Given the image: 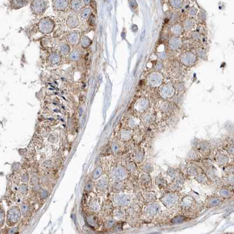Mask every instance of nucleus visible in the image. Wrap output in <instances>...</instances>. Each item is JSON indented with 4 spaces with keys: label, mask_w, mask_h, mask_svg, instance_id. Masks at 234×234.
I'll return each instance as SVG.
<instances>
[{
    "label": "nucleus",
    "mask_w": 234,
    "mask_h": 234,
    "mask_svg": "<svg viewBox=\"0 0 234 234\" xmlns=\"http://www.w3.org/2000/svg\"><path fill=\"white\" fill-rule=\"evenodd\" d=\"M221 202V199L216 196H210L208 197L206 200V206L207 208H214L217 206H218Z\"/></svg>",
    "instance_id": "obj_8"
},
{
    "label": "nucleus",
    "mask_w": 234,
    "mask_h": 234,
    "mask_svg": "<svg viewBox=\"0 0 234 234\" xmlns=\"http://www.w3.org/2000/svg\"><path fill=\"white\" fill-rule=\"evenodd\" d=\"M144 198L145 199V201L146 202V203L154 202L157 200L156 195L154 193V192H151V191L146 192L144 195Z\"/></svg>",
    "instance_id": "obj_17"
},
{
    "label": "nucleus",
    "mask_w": 234,
    "mask_h": 234,
    "mask_svg": "<svg viewBox=\"0 0 234 234\" xmlns=\"http://www.w3.org/2000/svg\"><path fill=\"white\" fill-rule=\"evenodd\" d=\"M140 180L141 184L145 187L149 186L151 184L152 180L150 174H147L144 173L143 174L141 175Z\"/></svg>",
    "instance_id": "obj_14"
},
{
    "label": "nucleus",
    "mask_w": 234,
    "mask_h": 234,
    "mask_svg": "<svg viewBox=\"0 0 234 234\" xmlns=\"http://www.w3.org/2000/svg\"><path fill=\"white\" fill-rule=\"evenodd\" d=\"M82 112H83V110H82V109L81 108V109H80V114H79L80 116L82 115Z\"/></svg>",
    "instance_id": "obj_26"
},
{
    "label": "nucleus",
    "mask_w": 234,
    "mask_h": 234,
    "mask_svg": "<svg viewBox=\"0 0 234 234\" xmlns=\"http://www.w3.org/2000/svg\"><path fill=\"white\" fill-rule=\"evenodd\" d=\"M112 149H113V151L114 152H117V151H118L119 150V146L118 144H114V145L113 146Z\"/></svg>",
    "instance_id": "obj_25"
},
{
    "label": "nucleus",
    "mask_w": 234,
    "mask_h": 234,
    "mask_svg": "<svg viewBox=\"0 0 234 234\" xmlns=\"http://www.w3.org/2000/svg\"><path fill=\"white\" fill-rule=\"evenodd\" d=\"M8 220L12 223H15L19 220V214L16 211L12 210L8 213Z\"/></svg>",
    "instance_id": "obj_18"
},
{
    "label": "nucleus",
    "mask_w": 234,
    "mask_h": 234,
    "mask_svg": "<svg viewBox=\"0 0 234 234\" xmlns=\"http://www.w3.org/2000/svg\"><path fill=\"white\" fill-rule=\"evenodd\" d=\"M131 197L129 195L120 194L115 198L114 201L117 207H124L129 206L131 203Z\"/></svg>",
    "instance_id": "obj_7"
},
{
    "label": "nucleus",
    "mask_w": 234,
    "mask_h": 234,
    "mask_svg": "<svg viewBox=\"0 0 234 234\" xmlns=\"http://www.w3.org/2000/svg\"><path fill=\"white\" fill-rule=\"evenodd\" d=\"M212 144L207 141H199L195 145V150L200 156H208L211 152Z\"/></svg>",
    "instance_id": "obj_3"
},
{
    "label": "nucleus",
    "mask_w": 234,
    "mask_h": 234,
    "mask_svg": "<svg viewBox=\"0 0 234 234\" xmlns=\"http://www.w3.org/2000/svg\"><path fill=\"white\" fill-rule=\"evenodd\" d=\"M184 186V180L181 176L179 177V178L173 180V181L171 182L170 184H168L167 185V189L169 191H173V192H180L183 187Z\"/></svg>",
    "instance_id": "obj_6"
},
{
    "label": "nucleus",
    "mask_w": 234,
    "mask_h": 234,
    "mask_svg": "<svg viewBox=\"0 0 234 234\" xmlns=\"http://www.w3.org/2000/svg\"><path fill=\"white\" fill-rule=\"evenodd\" d=\"M187 220V218L184 216H177L171 220V222L173 224H180L185 222Z\"/></svg>",
    "instance_id": "obj_19"
},
{
    "label": "nucleus",
    "mask_w": 234,
    "mask_h": 234,
    "mask_svg": "<svg viewBox=\"0 0 234 234\" xmlns=\"http://www.w3.org/2000/svg\"><path fill=\"white\" fill-rule=\"evenodd\" d=\"M194 178L198 183L201 184H207L210 180V179L208 177L206 173L202 171H201Z\"/></svg>",
    "instance_id": "obj_11"
},
{
    "label": "nucleus",
    "mask_w": 234,
    "mask_h": 234,
    "mask_svg": "<svg viewBox=\"0 0 234 234\" xmlns=\"http://www.w3.org/2000/svg\"><path fill=\"white\" fill-rule=\"evenodd\" d=\"M180 205L183 211L190 212L195 207L196 201L193 197L187 196L181 199Z\"/></svg>",
    "instance_id": "obj_4"
},
{
    "label": "nucleus",
    "mask_w": 234,
    "mask_h": 234,
    "mask_svg": "<svg viewBox=\"0 0 234 234\" xmlns=\"http://www.w3.org/2000/svg\"><path fill=\"white\" fill-rule=\"evenodd\" d=\"M161 211L159 203L154 201L147 203L143 210V215L146 220H151L157 216Z\"/></svg>",
    "instance_id": "obj_1"
},
{
    "label": "nucleus",
    "mask_w": 234,
    "mask_h": 234,
    "mask_svg": "<svg viewBox=\"0 0 234 234\" xmlns=\"http://www.w3.org/2000/svg\"><path fill=\"white\" fill-rule=\"evenodd\" d=\"M215 160L216 163L219 165H224L227 163L228 159L225 154L218 151L215 156Z\"/></svg>",
    "instance_id": "obj_12"
},
{
    "label": "nucleus",
    "mask_w": 234,
    "mask_h": 234,
    "mask_svg": "<svg viewBox=\"0 0 234 234\" xmlns=\"http://www.w3.org/2000/svg\"><path fill=\"white\" fill-rule=\"evenodd\" d=\"M137 169V166H136V164H134V163H130L129 164V166L127 167V170L132 173L136 172Z\"/></svg>",
    "instance_id": "obj_23"
},
{
    "label": "nucleus",
    "mask_w": 234,
    "mask_h": 234,
    "mask_svg": "<svg viewBox=\"0 0 234 234\" xmlns=\"http://www.w3.org/2000/svg\"><path fill=\"white\" fill-rule=\"evenodd\" d=\"M200 171L199 167L195 164H190L186 169L187 175L190 177H195Z\"/></svg>",
    "instance_id": "obj_9"
},
{
    "label": "nucleus",
    "mask_w": 234,
    "mask_h": 234,
    "mask_svg": "<svg viewBox=\"0 0 234 234\" xmlns=\"http://www.w3.org/2000/svg\"><path fill=\"white\" fill-rule=\"evenodd\" d=\"M145 159V151L143 149L140 148L136 151L134 154V160L138 164L142 163Z\"/></svg>",
    "instance_id": "obj_10"
},
{
    "label": "nucleus",
    "mask_w": 234,
    "mask_h": 234,
    "mask_svg": "<svg viewBox=\"0 0 234 234\" xmlns=\"http://www.w3.org/2000/svg\"><path fill=\"white\" fill-rule=\"evenodd\" d=\"M133 136V133L131 130H125L121 133V138L124 141H128L132 139Z\"/></svg>",
    "instance_id": "obj_21"
},
{
    "label": "nucleus",
    "mask_w": 234,
    "mask_h": 234,
    "mask_svg": "<svg viewBox=\"0 0 234 234\" xmlns=\"http://www.w3.org/2000/svg\"><path fill=\"white\" fill-rule=\"evenodd\" d=\"M142 170L144 173L150 174L153 171L154 167L152 164L150 163H146L142 165Z\"/></svg>",
    "instance_id": "obj_20"
},
{
    "label": "nucleus",
    "mask_w": 234,
    "mask_h": 234,
    "mask_svg": "<svg viewBox=\"0 0 234 234\" xmlns=\"http://www.w3.org/2000/svg\"><path fill=\"white\" fill-rule=\"evenodd\" d=\"M167 173L169 176L173 180L176 179L181 176V173L180 170L173 167H169L167 171Z\"/></svg>",
    "instance_id": "obj_15"
},
{
    "label": "nucleus",
    "mask_w": 234,
    "mask_h": 234,
    "mask_svg": "<svg viewBox=\"0 0 234 234\" xmlns=\"http://www.w3.org/2000/svg\"><path fill=\"white\" fill-rule=\"evenodd\" d=\"M102 173V169L101 167H98L96 169V170L94 171L93 175H92V177L93 179H97L98 178H99Z\"/></svg>",
    "instance_id": "obj_22"
},
{
    "label": "nucleus",
    "mask_w": 234,
    "mask_h": 234,
    "mask_svg": "<svg viewBox=\"0 0 234 234\" xmlns=\"http://www.w3.org/2000/svg\"><path fill=\"white\" fill-rule=\"evenodd\" d=\"M205 173L207 175L208 177L210 179V180H214L215 177H216V171L215 167L211 165L208 167H207Z\"/></svg>",
    "instance_id": "obj_16"
},
{
    "label": "nucleus",
    "mask_w": 234,
    "mask_h": 234,
    "mask_svg": "<svg viewBox=\"0 0 234 234\" xmlns=\"http://www.w3.org/2000/svg\"><path fill=\"white\" fill-rule=\"evenodd\" d=\"M112 177L116 181H121L124 180L127 176V170L122 166H117L112 172Z\"/></svg>",
    "instance_id": "obj_5"
},
{
    "label": "nucleus",
    "mask_w": 234,
    "mask_h": 234,
    "mask_svg": "<svg viewBox=\"0 0 234 234\" xmlns=\"http://www.w3.org/2000/svg\"><path fill=\"white\" fill-rule=\"evenodd\" d=\"M155 184L160 188H167V185H168L167 180L164 179V177L161 174H159L156 177Z\"/></svg>",
    "instance_id": "obj_13"
},
{
    "label": "nucleus",
    "mask_w": 234,
    "mask_h": 234,
    "mask_svg": "<svg viewBox=\"0 0 234 234\" xmlns=\"http://www.w3.org/2000/svg\"><path fill=\"white\" fill-rule=\"evenodd\" d=\"M159 201L167 208L170 209L175 207L179 203L180 195L179 192L169 191L162 196L159 198Z\"/></svg>",
    "instance_id": "obj_2"
},
{
    "label": "nucleus",
    "mask_w": 234,
    "mask_h": 234,
    "mask_svg": "<svg viewBox=\"0 0 234 234\" xmlns=\"http://www.w3.org/2000/svg\"><path fill=\"white\" fill-rule=\"evenodd\" d=\"M116 217L117 218H123L124 217V213L123 212V211H122V210H117L116 211Z\"/></svg>",
    "instance_id": "obj_24"
}]
</instances>
